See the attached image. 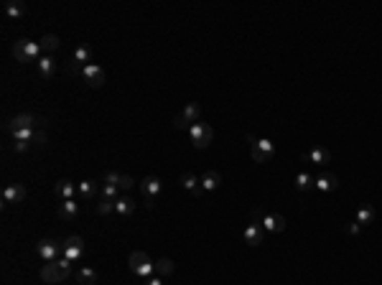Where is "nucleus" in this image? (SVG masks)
<instances>
[{
    "instance_id": "obj_1",
    "label": "nucleus",
    "mask_w": 382,
    "mask_h": 285,
    "mask_svg": "<svg viewBox=\"0 0 382 285\" xmlns=\"http://www.w3.org/2000/svg\"><path fill=\"white\" fill-rule=\"evenodd\" d=\"M69 275H72V262H69L67 257H59L56 262H46V265L41 268V280L49 285L64 283Z\"/></svg>"
},
{
    "instance_id": "obj_2",
    "label": "nucleus",
    "mask_w": 382,
    "mask_h": 285,
    "mask_svg": "<svg viewBox=\"0 0 382 285\" xmlns=\"http://www.w3.org/2000/svg\"><path fill=\"white\" fill-rule=\"evenodd\" d=\"M13 56L21 64H31L41 59V44L38 41H28V38H18L13 46Z\"/></svg>"
},
{
    "instance_id": "obj_3",
    "label": "nucleus",
    "mask_w": 382,
    "mask_h": 285,
    "mask_svg": "<svg viewBox=\"0 0 382 285\" xmlns=\"http://www.w3.org/2000/svg\"><path fill=\"white\" fill-rule=\"evenodd\" d=\"M128 265H130V273L133 275H138L140 280H148L153 273H155V265L151 262V257L146 255V252H130V257H128Z\"/></svg>"
},
{
    "instance_id": "obj_4",
    "label": "nucleus",
    "mask_w": 382,
    "mask_h": 285,
    "mask_svg": "<svg viewBox=\"0 0 382 285\" xmlns=\"http://www.w3.org/2000/svg\"><path fill=\"white\" fill-rule=\"evenodd\" d=\"M189 138L194 142V148H209V142L214 140V128L207 123H194L189 128Z\"/></svg>"
},
{
    "instance_id": "obj_5",
    "label": "nucleus",
    "mask_w": 382,
    "mask_h": 285,
    "mask_svg": "<svg viewBox=\"0 0 382 285\" xmlns=\"http://www.w3.org/2000/svg\"><path fill=\"white\" fill-rule=\"evenodd\" d=\"M252 160L255 163H268V160H273L275 158V145L273 140H268V138H257V140L252 142Z\"/></svg>"
},
{
    "instance_id": "obj_6",
    "label": "nucleus",
    "mask_w": 382,
    "mask_h": 285,
    "mask_svg": "<svg viewBox=\"0 0 382 285\" xmlns=\"http://www.w3.org/2000/svg\"><path fill=\"white\" fill-rule=\"evenodd\" d=\"M260 227L265 232H270V234H280L286 229V216L278 212H265L260 214Z\"/></svg>"
},
{
    "instance_id": "obj_7",
    "label": "nucleus",
    "mask_w": 382,
    "mask_h": 285,
    "mask_svg": "<svg viewBox=\"0 0 382 285\" xmlns=\"http://www.w3.org/2000/svg\"><path fill=\"white\" fill-rule=\"evenodd\" d=\"M140 191H143V199H146V207L153 209V204H155V196L160 194V178H155V176H146L140 184Z\"/></svg>"
},
{
    "instance_id": "obj_8",
    "label": "nucleus",
    "mask_w": 382,
    "mask_h": 285,
    "mask_svg": "<svg viewBox=\"0 0 382 285\" xmlns=\"http://www.w3.org/2000/svg\"><path fill=\"white\" fill-rule=\"evenodd\" d=\"M62 255H64L69 262H76V260L84 255V239H82V237H67L64 245H62Z\"/></svg>"
},
{
    "instance_id": "obj_9",
    "label": "nucleus",
    "mask_w": 382,
    "mask_h": 285,
    "mask_svg": "<svg viewBox=\"0 0 382 285\" xmlns=\"http://www.w3.org/2000/svg\"><path fill=\"white\" fill-rule=\"evenodd\" d=\"M36 125H44V117H33L31 112H23V115H15L8 125H5V130L8 133H13V130H23V128H36Z\"/></svg>"
},
{
    "instance_id": "obj_10",
    "label": "nucleus",
    "mask_w": 382,
    "mask_h": 285,
    "mask_svg": "<svg viewBox=\"0 0 382 285\" xmlns=\"http://www.w3.org/2000/svg\"><path fill=\"white\" fill-rule=\"evenodd\" d=\"M313 189L321 191V194H331V191H336V189H339V178H336V173H331V171L318 173V176L313 178Z\"/></svg>"
},
{
    "instance_id": "obj_11",
    "label": "nucleus",
    "mask_w": 382,
    "mask_h": 285,
    "mask_svg": "<svg viewBox=\"0 0 382 285\" xmlns=\"http://www.w3.org/2000/svg\"><path fill=\"white\" fill-rule=\"evenodd\" d=\"M36 252L44 262H56L59 260V252H62V245H56L54 239H41L36 245Z\"/></svg>"
},
{
    "instance_id": "obj_12",
    "label": "nucleus",
    "mask_w": 382,
    "mask_h": 285,
    "mask_svg": "<svg viewBox=\"0 0 382 285\" xmlns=\"http://www.w3.org/2000/svg\"><path fill=\"white\" fill-rule=\"evenodd\" d=\"M79 74H82V76L87 79V84H89V87H94V89L105 84V71H102L99 64H94V62H92V64H87V67H82Z\"/></svg>"
},
{
    "instance_id": "obj_13",
    "label": "nucleus",
    "mask_w": 382,
    "mask_h": 285,
    "mask_svg": "<svg viewBox=\"0 0 382 285\" xmlns=\"http://www.w3.org/2000/svg\"><path fill=\"white\" fill-rule=\"evenodd\" d=\"M102 184H112V186L125 189V191H130V189L135 186V181H133L130 176H123V173H117V171H107V173L102 176Z\"/></svg>"
},
{
    "instance_id": "obj_14",
    "label": "nucleus",
    "mask_w": 382,
    "mask_h": 285,
    "mask_svg": "<svg viewBox=\"0 0 382 285\" xmlns=\"http://www.w3.org/2000/svg\"><path fill=\"white\" fill-rule=\"evenodd\" d=\"M26 199V189L23 184H10L3 189V204H21Z\"/></svg>"
},
{
    "instance_id": "obj_15",
    "label": "nucleus",
    "mask_w": 382,
    "mask_h": 285,
    "mask_svg": "<svg viewBox=\"0 0 382 285\" xmlns=\"http://www.w3.org/2000/svg\"><path fill=\"white\" fill-rule=\"evenodd\" d=\"M54 194H56L62 201H69V199H74L76 184H74V181H69V178H62V181H56V186H54Z\"/></svg>"
},
{
    "instance_id": "obj_16",
    "label": "nucleus",
    "mask_w": 382,
    "mask_h": 285,
    "mask_svg": "<svg viewBox=\"0 0 382 285\" xmlns=\"http://www.w3.org/2000/svg\"><path fill=\"white\" fill-rule=\"evenodd\" d=\"M306 160H308V163H313V166H326V163L331 160V153H329L326 148L316 145V148H311V150L306 153Z\"/></svg>"
},
{
    "instance_id": "obj_17",
    "label": "nucleus",
    "mask_w": 382,
    "mask_h": 285,
    "mask_svg": "<svg viewBox=\"0 0 382 285\" xmlns=\"http://www.w3.org/2000/svg\"><path fill=\"white\" fill-rule=\"evenodd\" d=\"M242 237H245V242H247L250 247H257V245H263V227L252 221V224L245 227V234H242Z\"/></svg>"
},
{
    "instance_id": "obj_18",
    "label": "nucleus",
    "mask_w": 382,
    "mask_h": 285,
    "mask_svg": "<svg viewBox=\"0 0 382 285\" xmlns=\"http://www.w3.org/2000/svg\"><path fill=\"white\" fill-rule=\"evenodd\" d=\"M178 117H181V120H184L189 128H191L194 123H199V117H202V107H199V102H189Z\"/></svg>"
},
{
    "instance_id": "obj_19",
    "label": "nucleus",
    "mask_w": 382,
    "mask_h": 285,
    "mask_svg": "<svg viewBox=\"0 0 382 285\" xmlns=\"http://www.w3.org/2000/svg\"><path fill=\"white\" fill-rule=\"evenodd\" d=\"M56 214H59V219H62V221H72V219H76V214H79V204H76L74 199L62 201V204H59V209H56Z\"/></svg>"
},
{
    "instance_id": "obj_20",
    "label": "nucleus",
    "mask_w": 382,
    "mask_h": 285,
    "mask_svg": "<svg viewBox=\"0 0 382 285\" xmlns=\"http://www.w3.org/2000/svg\"><path fill=\"white\" fill-rule=\"evenodd\" d=\"M181 186H184L191 196H199V194L204 191V189H202V181H199L194 173H184V176H181Z\"/></svg>"
},
{
    "instance_id": "obj_21",
    "label": "nucleus",
    "mask_w": 382,
    "mask_h": 285,
    "mask_svg": "<svg viewBox=\"0 0 382 285\" xmlns=\"http://www.w3.org/2000/svg\"><path fill=\"white\" fill-rule=\"evenodd\" d=\"M135 209H138V204H135L130 196H117V201H115V212H117V216H130Z\"/></svg>"
},
{
    "instance_id": "obj_22",
    "label": "nucleus",
    "mask_w": 382,
    "mask_h": 285,
    "mask_svg": "<svg viewBox=\"0 0 382 285\" xmlns=\"http://www.w3.org/2000/svg\"><path fill=\"white\" fill-rule=\"evenodd\" d=\"M219 184H222V176L217 171H207L202 176V189L204 191H214V189H219Z\"/></svg>"
},
{
    "instance_id": "obj_23",
    "label": "nucleus",
    "mask_w": 382,
    "mask_h": 285,
    "mask_svg": "<svg viewBox=\"0 0 382 285\" xmlns=\"http://www.w3.org/2000/svg\"><path fill=\"white\" fill-rule=\"evenodd\" d=\"M74 62H76V67L82 69V67H87V64H92V49L89 46H76L74 49Z\"/></svg>"
},
{
    "instance_id": "obj_24",
    "label": "nucleus",
    "mask_w": 382,
    "mask_h": 285,
    "mask_svg": "<svg viewBox=\"0 0 382 285\" xmlns=\"http://www.w3.org/2000/svg\"><path fill=\"white\" fill-rule=\"evenodd\" d=\"M36 64H38V71H41V76H44V79H51V76H54V71H56V62H54L51 56H41Z\"/></svg>"
},
{
    "instance_id": "obj_25",
    "label": "nucleus",
    "mask_w": 382,
    "mask_h": 285,
    "mask_svg": "<svg viewBox=\"0 0 382 285\" xmlns=\"http://www.w3.org/2000/svg\"><path fill=\"white\" fill-rule=\"evenodd\" d=\"M375 219H377V212H375V207H362V209H357V219H354V221L365 227V224H372Z\"/></svg>"
},
{
    "instance_id": "obj_26",
    "label": "nucleus",
    "mask_w": 382,
    "mask_h": 285,
    "mask_svg": "<svg viewBox=\"0 0 382 285\" xmlns=\"http://www.w3.org/2000/svg\"><path fill=\"white\" fill-rule=\"evenodd\" d=\"M76 194L87 201V199H92L94 194H97V181H82V184H76Z\"/></svg>"
},
{
    "instance_id": "obj_27",
    "label": "nucleus",
    "mask_w": 382,
    "mask_h": 285,
    "mask_svg": "<svg viewBox=\"0 0 382 285\" xmlns=\"http://www.w3.org/2000/svg\"><path fill=\"white\" fill-rule=\"evenodd\" d=\"M76 283L82 285H92L97 283V270H92V268H82V270H76Z\"/></svg>"
},
{
    "instance_id": "obj_28",
    "label": "nucleus",
    "mask_w": 382,
    "mask_h": 285,
    "mask_svg": "<svg viewBox=\"0 0 382 285\" xmlns=\"http://www.w3.org/2000/svg\"><path fill=\"white\" fill-rule=\"evenodd\" d=\"M5 13H8V18H15V21H18V18L26 13V3H23V0H13V3H8Z\"/></svg>"
},
{
    "instance_id": "obj_29",
    "label": "nucleus",
    "mask_w": 382,
    "mask_h": 285,
    "mask_svg": "<svg viewBox=\"0 0 382 285\" xmlns=\"http://www.w3.org/2000/svg\"><path fill=\"white\" fill-rule=\"evenodd\" d=\"M41 51H46V54H51V51H56L59 49V36H54V33H46L41 41Z\"/></svg>"
},
{
    "instance_id": "obj_30",
    "label": "nucleus",
    "mask_w": 382,
    "mask_h": 285,
    "mask_svg": "<svg viewBox=\"0 0 382 285\" xmlns=\"http://www.w3.org/2000/svg\"><path fill=\"white\" fill-rule=\"evenodd\" d=\"M296 189H298V191H308V189H313V178H311V173L301 171V173L296 176Z\"/></svg>"
},
{
    "instance_id": "obj_31",
    "label": "nucleus",
    "mask_w": 382,
    "mask_h": 285,
    "mask_svg": "<svg viewBox=\"0 0 382 285\" xmlns=\"http://www.w3.org/2000/svg\"><path fill=\"white\" fill-rule=\"evenodd\" d=\"M10 135H13V140L33 142V135H36V128H23V130H13Z\"/></svg>"
},
{
    "instance_id": "obj_32",
    "label": "nucleus",
    "mask_w": 382,
    "mask_h": 285,
    "mask_svg": "<svg viewBox=\"0 0 382 285\" xmlns=\"http://www.w3.org/2000/svg\"><path fill=\"white\" fill-rule=\"evenodd\" d=\"M155 273H158V275H171V273H173V262H171L168 257H160V260L155 262Z\"/></svg>"
},
{
    "instance_id": "obj_33",
    "label": "nucleus",
    "mask_w": 382,
    "mask_h": 285,
    "mask_svg": "<svg viewBox=\"0 0 382 285\" xmlns=\"http://www.w3.org/2000/svg\"><path fill=\"white\" fill-rule=\"evenodd\" d=\"M110 212H115V201H112V199H99L97 214H99V216H107Z\"/></svg>"
},
{
    "instance_id": "obj_34",
    "label": "nucleus",
    "mask_w": 382,
    "mask_h": 285,
    "mask_svg": "<svg viewBox=\"0 0 382 285\" xmlns=\"http://www.w3.org/2000/svg\"><path fill=\"white\" fill-rule=\"evenodd\" d=\"M102 199H112V201H117V186H112V184H102Z\"/></svg>"
},
{
    "instance_id": "obj_35",
    "label": "nucleus",
    "mask_w": 382,
    "mask_h": 285,
    "mask_svg": "<svg viewBox=\"0 0 382 285\" xmlns=\"http://www.w3.org/2000/svg\"><path fill=\"white\" fill-rule=\"evenodd\" d=\"M28 145H31V142L15 140V142H13V150H15V153H26V150H28Z\"/></svg>"
},
{
    "instance_id": "obj_36",
    "label": "nucleus",
    "mask_w": 382,
    "mask_h": 285,
    "mask_svg": "<svg viewBox=\"0 0 382 285\" xmlns=\"http://www.w3.org/2000/svg\"><path fill=\"white\" fill-rule=\"evenodd\" d=\"M359 229H362V224H357V221H349V224H347V232H349V234H357Z\"/></svg>"
},
{
    "instance_id": "obj_37",
    "label": "nucleus",
    "mask_w": 382,
    "mask_h": 285,
    "mask_svg": "<svg viewBox=\"0 0 382 285\" xmlns=\"http://www.w3.org/2000/svg\"><path fill=\"white\" fill-rule=\"evenodd\" d=\"M33 142H36V145H44V142H46V135H44L41 130H36V135H33Z\"/></svg>"
},
{
    "instance_id": "obj_38",
    "label": "nucleus",
    "mask_w": 382,
    "mask_h": 285,
    "mask_svg": "<svg viewBox=\"0 0 382 285\" xmlns=\"http://www.w3.org/2000/svg\"><path fill=\"white\" fill-rule=\"evenodd\" d=\"M143 285H160V278H148V280H143Z\"/></svg>"
}]
</instances>
